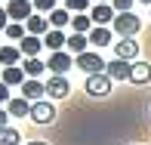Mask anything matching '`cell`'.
Returning <instances> with one entry per match:
<instances>
[{"label":"cell","mask_w":151,"mask_h":145,"mask_svg":"<svg viewBox=\"0 0 151 145\" xmlns=\"http://www.w3.org/2000/svg\"><path fill=\"white\" fill-rule=\"evenodd\" d=\"M111 28H114V34H120V37H136V34L142 31V19L136 16V12H117Z\"/></svg>","instance_id":"1"},{"label":"cell","mask_w":151,"mask_h":145,"mask_svg":"<svg viewBox=\"0 0 151 145\" xmlns=\"http://www.w3.org/2000/svg\"><path fill=\"white\" fill-rule=\"evenodd\" d=\"M74 65H77L86 77H90V74H105V65H108V62L102 59L99 53L86 50V53H80V56H74Z\"/></svg>","instance_id":"2"},{"label":"cell","mask_w":151,"mask_h":145,"mask_svg":"<svg viewBox=\"0 0 151 145\" xmlns=\"http://www.w3.org/2000/svg\"><path fill=\"white\" fill-rule=\"evenodd\" d=\"M83 89L93 99H105V96L111 93V77H108V74H90V77L83 80Z\"/></svg>","instance_id":"3"},{"label":"cell","mask_w":151,"mask_h":145,"mask_svg":"<svg viewBox=\"0 0 151 145\" xmlns=\"http://www.w3.org/2000/svg\"><path fill=\"white\" fill-rule=\"evenodd\" d=\"M31 120L34 123H40V127H46V123H52L56 120V105L52 102H46V99H40V102H31Z\"/></svg>","instance_id":"4"},{"label":"cell","mask_w":151,"mask_h":145,"mask_svg":"<svg viewBox=\"0 0 151 145\" xmlns=\"http://www.w3.org/2000/svg\"><path fill=\"white\" fill-rule=\"evenodd\" d=\"M74 68V56L68 50H59V53H50V59H46V71L52 74H68Z\"/></svg>","instance_id":"5"},{"label":"cell","mask_w":151,"mask_h":145,"mask_svg":"<svg viewBox=\"0 0 151 145\" xmlns=\"http://www.w3.org/2000/svg\"><path fill=\"white\" fill-rule=\"evenodd\" d=\"M6 16H9L12 22H28L34 16V3L31 0H9V3H6Z\"/></svg>","instance_id":"6"},{"label":"cell","mask_w":151,"mask_h":145,"mask_svg":"<svg viewBox=\"0 0 151 145\" xmlns=\"http://www.w3.org/2000/svg\"><path fill=\"white\" fill-rule=\"evenodd\" d=\"M68 93H71V84H68L65 74H52V77L46 80V96H50V99H65Z\"/></svg>","instance_id":"7"},{"label":"cell","mask_w":151,"mask_h":145,"mask_svg":"<svg viewBox=\"0 0 151 145\" xmlns=\"http://www.w3.org/2000/svg\"><path fill=\"white\" fill-rule=\"evenodd\" d=\"M136 56H139V43H136V37H120L117 43H114V59L136 62Z\"/></svg>","instance_id":"8"},{"label":"cell","mask_w":151,"mask_h":145,"mask_svg":"<svg viewBox=\"0 0 151 145\" xmlns=\"http://www.w3.org/2000/svg\"><path fill=\"white\" fill-rule=\"evenodd\" d=\"M129 71H133V62H127V59H111L105 65V74L111 80H129Z\"/></svg>","instance_id":"9"},{"label":"cell","mask_w":151,"mask_h":145,"mask_svg":"<svg viewBox=\"0 0 151 145\" xmlns=\"http://www.w3.org/2000/svg\"><path fill=\"white\" fill-rule=\"evenodd\" d=\"M19 89H22V96H25L28 102H40V99L46 96V84H43V80H37V77H28Z\"/></svg>","instance_id":"10"},{"label":"cell","mask_w":151,"mask_h":145,"mask_svg":"<svg viewBox=\"0 0 151 145\" xmlns=\"http://www.w3.org/2000/svg\"><path fill=\"white\" fill-rule=\"evenodd\" d=\"M114 16H117V12H114V6H111V3H96L93 9H90L93 25H105V28L114 22Z\"/></svg>","instance_id":"11"},{"label":"cell","mask_w":151,"mask_h":145,"mask_svg":"<svg viewBox=\"0 0 151 145\" xmlns=\"http://www.w3.org/2000/svg\"><path fill=\"white\" fill-rule=\"evenodd\" d=\"M19 50H22V56H25V59H34V56H40V50H43V37L25 34V37L19 40Z\"/></svg>","instance_id":"12"},{"label":"cell","mask_w":151,"mask_h":145,"mask_svg":"<svg viewBox=\"0 0 151 145\" xmlns=\"http://www.w3.org/2000/svg\"><path fill=\"white\" fill-rule=\"evenodd\" d=\"M0 80H3L6 87H22L25 80H28V74H25L22 65H12V68H3V71H0Z\"/></svg>","instance_id":"13"},{"label":"cell","mask_w":151,"mask_h":145,"mask_svg":"<svg viewBox=\"0 0 151 145\" xmlns=\"http://www.w3.org/2000/svg\"><path fill=\"white\" fill-rule=\"evenodd\" d=\"M25 31L34 34V37H46V34L52 31V25H50V19H43V16H31L28 22H25Z\"/></svg>","instance_id":"14"},{"label":"cell","mask_w":151,"mask_h":145,"mask_svg":"<svg viewBox=\"0 0 151 145\" xmlns=\"http://www.w3.org/2000/svg\"><path fill=\"white\" fill-rule=\"evenodd\" d=\"M19 62H22V50H19V46H12V43L0 46V68H12V65H19Z\"/></svg>","instance_id":"15"},{"label":"cell","mask_w":151,"mask_h":145,"mask_svg":"<svg viewBox=\"0 0 151 145\" xmlns=\"http://www.w3.org/2000/svg\"><path fill=\"white\" fill-rule=\"evenodd\" d=\"M6 111H9V117H28L31 114V102L25 99V96H12V99L6 102Z\"/></svg>","instance_id":"16"},{"label":"cell","mask_w":151,"mask_h":145,"mask_svg":"<svg viewBox=\"0 0 151 145\" xmlns=\"http://www.w3.org/2000/svg\"><path fill=\"white\" fill-rule=\"evenodd\" d=\"M43 46H46L50 53H59V50H65V46H68V37H65V31L52 28V31L43 37Z\"/></svg>","instance_id":"17"},{"label":"cell","mask_w":151,"mask_h":145,"mask_svg":"<svg viewBox=\"0 0 151 145\" xmlns=\"http://www.w3.org/2000/svg\"><path fill=\"white\" fill-rule=\"evenodd\" d=\"M129 80H133V84H148V80H151V65L136 59L133 62V71H129Z\"/></svg>","instance_id":"18"},{"label":"cell","mask_w":151,"mask_h":145,"mask_svg":"<svg viewBox=\"0 0 151 145\" xmlns=\"http://www.w3.org/2000/svg\"><path fill=\"white\" fill-rule=\"evenodd\" d=\"M86 37H90L93 46H108V43H111V28H105V25H93V31L86 34Z\"/></svg>","instance_id":"19"},{"label":"cell","mask_w":151,"mask_h":145,"mask_svg":"<svg viewBox=\"0 0 151 145\" xmlns=\"http://www.w3.org/2000/svg\"><path fill=\"white\" fill-rule=\"evenodd\" d=\"M71 28H74V34H90L93 31L90 12H74V16H71Z\"/></svg>","instance_id":"20"},{"label":"cell","mask_w":151,"mask_h":145,"mask_svg":"<svg viewBox=\"0 0 151 145\" xmlns=\"http://www.w3.org/2000/svg\"><path fill=\"white\" fill-rule=\"evenodd\" d=\"M86 46H90V37H86V34H71L65 50L71 53V56H80V53H86Z\"/></svg>","instance_id":"21"},{"label":"cell","mask_w":151,"mask_h":145,"mask_svg":"<svg viewBox=\"0 0 151 145\" xmlns=\"http://www.w3.org/2000/svg\"><path fill=\"white\" fill-rule=\"evenodd\" d=\"M71 16H74V12H68L65 6H62V9L56 6V9L50 12V25H52V28H59V31H62L65 25H71Z\"/></svg>","instance_id":"22"},{"label":"cell","mask_w":151,"mask_h":145,"mask_svg":"<svg viewBox=\"0 0 151 145\" xmlns=\"http://www.w3.org/2000/svg\"><path fill=\"white\" fill-rule=\"evenodd\" d=\"M22 68H25V74H28V77H40V74L46 71V62H40V56H34V59H25Z\"/></svg>","instance_id":"23"},{"label":"cell","mask_w":151,"mask_h":145,"mask_svg":"<svg viewBox=\"0 0 151 145\" xmlns=\"http://www.w3.org/2000/svg\"><path fill=\"white\" fill-rule=\"evenodd\" d=\"M25 34H28V31H25V22H9V25L3 28V37H6V40H16V43L25 37Z\"/></svg>","instance_id":"24"},{"label":"cell","mask_w":151,"mask_h":145,"mask_svg":"<svg viewBox=\"0 0 151 145\" xmlns=\"http://www.w3.org/2000/svg\"><path fill=\"white\" fill-rule=\"evenodd\" d=\"M22 142V133L16 127H3L0 130V145H19Z\"/></svg>","instance_id":"25"},{"label":"cell","mask_w":151,"mask_h":145,"mask_svg":"<svg viewBox=\"0 0 151 145\" xmlns=\"http://www.w3.org/2000/svg\"><path fill=\"white\" fill-rule=\"evenodd\" d=\"M65 9L68 12H86L93 6H90V0H65Z\"/></svg>","instance_id":"26"},{"label":"cell","mask_w":151,"mask_h":145,"mask_svg":"<svg viewBox=\"0 0 151 145\" xmlns=\"http://www.w3.org/2000/svg\"><path fill=\"white\" fill-rule=\"evenodd\" d=\"M31 3H34L37 12H52L56 9V0H31Z\"/></svg>","instance_id":"27"},{"label":"cell","mask_w":151,"mask_h":145,"mask_svg":"<svg viewBox=\"0 0 151 145\" xmlns=\"http://www.w3.org/2000/svg\"><path fill=\"white\" fill-rule=\"evenodd\" d=\"M133 3H136V0H111L114 12H133Z\"/></svg>","instance_id":"28"},{"label":"cell","mask_w":151,"mask_h":145,"mask_svg":"<svg viewBox=\"0 0 151 145\" xmlns=\"http://www.w3.org/2000/svg\"><path fill=\"white\" fill-rule=\"evenodd\" d=\"M9 99H12V96H9V87H6L3 80H0V105H6Z\"/></svg>","instance_id":"29"},{"label":"cell","mask_w":151,"mask_h":145,"mask_svg":"<svg viewBox=\"0 0 151 145\" xmlns=\"http://www.w3.org/2000/svg\"><path fill=\"white\" fill-rule=\"evenodd\" d=\"M6 25H9V16H6V9H3V6H0V31H3Z\"/></svg>","instance_id":"30"},{"label":"cell","mask_w":151,"mask_h":145,"mask_svg":"<svg viewBox=\"0 0 151 145\" xmlns=\"http://www.w3.org/2000/svg\"><path fill=\"white\" fill-rule=\"evenodd\" d=\"M6 120H9V111H3V108H0V130H3V127H9Z\"/></svg>","instance_id":"31"},{"label":"cell","mask_w":151,"mask_h":145,"mask_svg":"<svg viewBox=\"0 0 151 145\" xmlns=\"http://www.w3.org/2000/svg\"><path fill=\"white\" fill-rule=\"evenodd\" d=\"M28 145H46V142H28Z\"/></svg>","instance_id":"32"},{"label":"cell","mask_w":151,"mask_h":145,"mask_svg":"<svg viewBox=\"0 0 151 145\" xmlns=\"http://www.w3.org/2000/svg\"><path fill=\"white\" fill-rule=\"evenodd\" d=\"M139 3H148V6H151V0H139Z\"/></svg>","instance_id":"33"},{"label":"cell","mask_w":151,"mask_h":145,"mask_svg":"<svg viewBox=\"0 0 151 145\" xmlns=\"http://www.w3.org/2000/svg\"><path fill=\"white\" fill-rule=\"evenodd\" d=\"M96 3H108V0H96Z\"/></svg>","instance_id":"34"},{"label":"cell","mask_w":151,"mask_h":145,"mask_svg":"<svg viewBox=\"0 0 151 145\" xmlns=\"http://www.w3.org/2000/svg\"><path fill=\"white\" fill-rule=\"evenodd\" d=\"M0 71H3V68H0Z\"/></svg>","instance_id":"35"},{"label":"cell","mask_w":151,"mask_h":145,"mask_svg":"<svg viewBox=\"0 0 151 145\" xmlns=\"http://www.w3.org/2000/svg\"><path fill=\"white\" fill-rule=\"evenodd\" d=\"M0 46H3V43H0Z\"/></svg>","instance_id":"36"}]
</instances>
